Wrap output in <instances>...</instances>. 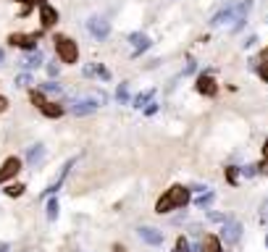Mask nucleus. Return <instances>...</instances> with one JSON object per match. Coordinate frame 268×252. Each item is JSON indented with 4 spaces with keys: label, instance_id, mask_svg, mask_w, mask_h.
Segmentation results:
<instances>
[{
    "label": "nucleus",
    "instance_id": "1",
    "mask_svg": "<svg viewBox=\"0 0 268 252\" xmlns=\"http://www.w3.org/2000/svg\"><path fill=\"white\" fill-rule=\"evenodd\" d=\"M55 53H58V61L61 63H77L79 61V48H77V42L71 40V37H66V34H58L55 37Z\"/></svg>",
    "mask_w": 268,
    "mask_h": 252
},
{
    "label": "nucleus",
    "instance_id": "2",
    "mask_svg": "<svg viewBox=\"0 0 268 252\" xmlns=\"http://www.w3.org/2000/svg\"><path fill=\"white\" fill-rule=\"evenodd\" d=\"M242 231H245V226L237 218H226L224 229H221V239H224L229 247H237V242L242 239Z\"/></svg>",
    "mask_w": 268,
    "mask_h": 252
},
{
    "label": "nucleus",
    "instance_id": "3",
    "mask_svg": "<svg viewBox=\"0 0 268 252\" xmlns=\"http://www.w3.org/2000/svg\"><path fill=\"white\" fill-rule=\"evenodd\" d=\"M253 11V0H242V3L234 5V13H232V32H242L245 24H247V13Z\"/></svg>",
    "mask_w": 268,
    "mask_h": 252
},
{
    "label": "nucleus",
    "instance_id": "4",
    "mask_svg": "<svg viewBox=\"0 0 268 252\" xmlns=\"http://www.w3.org/2000/svg\"><path fill=\"white\" fill-rule=\"evenodd\" d=\"M87 32L95 37V40H105L110 34V21L105 16H89L87 18Z\"/></svg>",
    "mask_w": 268,
    "mask_h": 252
},
{
    "label": "nucleus",
    "instance_id": "5",
    "mask_svg": "<svg viewBox=\"0 0 268 252\" xmlns=\"http://www.w3.org/2000/svg\"><path fill=\"white\" fill-rule=\"evenodd\" d=\"M166 194L171 197V202H174V210H181V208H187V205H189V200H192V192L187 189V186H181V184H174V186H169V189H166Z\"/></svg>",
    "mask_w": 268,
    "mask_h": 252
},
{
    "label": "nucleus",
    "instance_id": "6",
    "mask_svg": "<svg viewBox=\"0 0 268 252\" xmlns=\"http://www.w3.org/2000/svg\"><path fill=\"white\" fill-rule=\"evenodd\" d=\"M137 237H140L145 245H150V247H161L163 245V231L155 229V226H140V229H137Z\"/></svg>",
    "mask_w": 268,
    "mask_h": 252
},
{
    "label": "nucleus",
    "instance_id": "7",
    "mask_svg": "<svg viewBox=\"0 0 268 252\" xmlns=\"http://www.w3.org/2000/svg\"><path fill=\"white\" fill-rule=\"evenodd\" d=\"M195 89L200 92V95H205V97H213L218 92V84L213 79V74H200V77L195 79Z\"/></svg>",
    "mask_w": 268,
    "mask_h": 252
},
{
    "label": "nucleus",
    "instance_id": "8",
    "mask_svg": "<svg viewBox=\"0 0 268 252\" xmlns=\"http://www.w3.org/2000/svg\"><path fill=\"white\" fill-rule=\"evenodd\" d=\"M8 42L13 45V48H21V50H37V42H40V34H11L8 37Z\"/></svg>",
    "mask_w": 268,
    "mask_h": 252
},
{
    "label": "nucleus",
    "instance_id": "9",
    "mask_svg": "<svg viewBox=\"0 0 268 252\" xmlns=\"http://www.w3.org/2000/svg\"><path fill=\"white\" fill-rule=\"evenodd\" d=\"M97 108H100V105H97L92 97H87V95L82 97V100H74L71 105H69V110H71L74 116H89V113H95Z\"/></svg>",
    "mask_w": 268,
    "mask_h": 252
},
{
    "label": "nucleus",
    "instance_id": "10",
    "mask_svg": "<svg viewBox=\"0 0 268 252\" xmlns=\"http://www.w3.org/2000/svg\"><path fill=\"white\" fill-rule=\"evenodd\" d=\"M74 163H77V158H71L69 163H63V168H61V173L55 176V181H53V184L48 186V189L42 192V197H53V194H55V192L61 189V186H63V181H66V176H69V171H71V168H74Z\"/></svg>",
    "mask_w": 268,
    "mask_h": 252
},
{
    "label": "nucleus",
    "instance_id": "11",
    "mask_svg": "<svg viewBox=\"0 0 268 252\" xmlns=\"http://www.w3.org/2000/svg\"><path fill=\"white\" fill-rule=\"evenodd\" d=\"M18 171H21V161H18V158H5L3 166H0V184L8 181V179H13Z\"/></svg>",
    "mask_w": 268,
    "mask_h": 252
},
{
    "label": "nucleus",
    "instance_id": "12",
    "mask_svg": "<svg viewBox=\"0 0 268 252\" xmlns=\"http://www.w3.org/2000/svg\"><path fill=\"white\" fill-rule=\"evenodd\" d=\"M234 5L237 3H226V5H221L218 8V11L213 13V16H210V26H224L226 21H232V13H234Z\"/></svg>",
    "mask_w": 268,
    "mask_h": 252
},
{
    "label": "nucleus",
    "instance_id": "13",
    "mask_svg": "<svg viewBox=\"0 0 268 252\" xmlns=\"http://www.w3.org/2000/svg\"><path fill=\"white\" fill-rule=\"evenodd\" d=\"M129 42H132V55L137 58V55H142L147 48H150V37L142 34V32H134V34H129Z\"/></svg>",
    "mask_w": 268,
    "mask_h": 252
},
{
    "label": "nucleus",
    "instance_id": "14",
    "mask_svg": "<svg viewBox=\"0 0 268 252\" xmlns=\"http://www.w3.org/2000/svg\"><path fill=\"white\" fill-rule=\"evenodd\" d=\"M40 21H42V29H50V26L58 24V11L48 3H40Z\"/></svg>",
    "mask_w": 268,
    "mask_h": 252
},
{
    "label": "nucleus",
    "instance_id": "15",
    "mask_svg": "<svg viewBox=\"0 0 268 252\" xmlns=\"http://www.w3.org/2000/svg\"><path fill=\"white\" fill-rule=\"evenodd\" d=\"M197 250L200 252H224V247H221V239L216 234H202Z\"/></svg>",
    "mask_w": 268,
    "mask_h": 252
},
{
    "label": "nucleus",
    "instance_id": "16",
    "mask_svg": "<svg viewBox=\"0 0 268 252\" xmlns=\"http://www.w3.org/2000/svg\"><path fill=\"white\" fill-rule=\"evenodd\" d=\"M42 161H45V145L37 142V145H32L29 150H26V163H29L32 168H37Z\"/></svg>",
    "mask_w": 268,
    "mask_h": 252
},
{
    "label": "nucleus",
    "instance_id": "17",
    "mask_svg": "<svg viewBox=\"0 0 268 252\" xmlns=\"http://www.w3.org/2000/svg\"><path fill=\"white\" fill-rule=\"evenodd\" d=\"M42 63H45V55L40 50H32L29 55H24V58H21V69L32 71V69H40Z\"/></svg>",
    "mask_w": 268,
    "mask_h": 252
},
{
    "label": "nucleus",
    "instance_id": "18",
    "mask_svg": "<svg viewBox=\"0 0 268 252\" xmlns=\"http://www.w3.org/2000/svg\"><path fill=\"white\" fill-rule=\"evenodd\" d=\"M40 110H42V116H48V118H61L66 113V108H63L61 102H45Z\"/></svg>",
    "mask_w": 268,
    "mask_h": 252
},
{
    "label": "nucleus",
    "instance_id": "19",
    "mask_svg": "<svg viewBox=\"0 0 268 252\" xmlns=\"http://www.w3.org/2000/svg\"><path fill=\"white\" fill-rule=\"evenodd\" d=\"M153 97H155V89H145V92H140V95L132 100V105L142 110L145 105H150V102H153Z\"/></svg>",
    "mask_w": 268,
    "mask_h": 252
},
{
    "label": "nucleus",
    "instance_id": "20",
    "mask_svg": "<svg viewBox=\"0 0 268 252\" xmlns=\"http://www.w3.org/2000/svg\"><path fill=\"white\" fill-rule=\"evenodd\" d=\"M174 210V202H171V197H169V194H161V197H158V202H155V213H158V216H166V213H171Z\"/></svg>",
    "mask_w": 268,
    "mask_h": 252
},
{
    "label": "nucleus",
    "instance_id": "21",
    "mask_svg": "<svg viewBox=\"0 0 268 252\" xmlns=\"http://www.w3.org/2000/svg\"><path fill=\"white\" fill-rule=\"evenodd\" d=\"M58 210H61L58 200L50 197V200H48V205H45V218H48V221H55V218H58Z\"/></svg>",
    "mask_w": 268,
    "mask_h": 252
},
{
    "label": "nucleus",
    "instance_id": "22",
    "mask_svg": "<svg viewBox=\"0 0 268 252\" xmlns=\"http://www.w3.org/2000/svg\"><path fill=\"white\" fill-rule=\"evenodd\" d=\"M16 87L18 89H29L32 87V84H34V79H32V74H18V77H16Z\"/></svg>",
    "mask_w": 268,
    "mask_h": 252
},
{
    "label": "nucleus",
    "instance_id": "23",
    "mask_svg": "<svg viewBox=\"0 0 268 252\" xmlns=\"http://www.w3.org/2000/svg\"><path fill=\"white\" fill-rule=\"evenodd\" d=\"M116 100L121 102V105H126V102H129V82H121V84H118V89H116Z\"/></svg>",
    "mask_w": 268,
    "mask_h": 252
},
{
    "label": "nucleus",
    "instance_id": "24",
    "mask_svg": "<svg viewBox=\"0 0 268 252\" xmlns=\"http://www.w3.org/2000/svg\"><path fill=\"white\" fill-rule=\"evenodd\" d=\"M40 89L42 92H50V95H61V92H63V87H61V84L58 82H45V84H40Z\"/></svg>",
    "mask_w": 268,
    "mask_h": 252
},
{
    "label": "nucleus",
    "instance_id": "25",
    "mask_svg": "<svg viewBox=\"0 0 268 252\" xmlns=\"http://www.w3.org/2000/svg\"><path fill=\"white\" fill-rule=\"evenodd\" d=\"M258 223H261V226H268V197L261 202V208H258Z\"/></svg>",
    "mask_w": 268,
    "mask_h": 252
},
{
    "label": "nucleus",
    "instance_id": "26",
    "mask_svg": "<svg viewBox=\"0 0 268 252\" xmlns=\"http://www.w3.org/2000/svg\"><path fill=\"white\" fill-rule=\"evenodd\" d=\"M24 189H26L24 184H8V186H5V194H8V197H21Z\"/></svg>",
    "mask_w": 268,
    "mask_h": 252
},
{
    "label": "nucleus",
    "instance_id": "27",
    "mask_svg": "<svg viewBox=\"0 0 268 252\" xmlns=\"http://www.w3.org/2000/svg\"><path fill=\"white\" fill-rule=\"evenodd\" d=\"M213 200H216V194H213V192H205V194H200V197L195 200V205H197V208H208Z\"/></svg>",
    "mask_w": 268,
    "mask_h": 252
},
{
    "label": "nucleus",
    "instance_id": "28",
    "mask_svg": "<svg viewBox=\"0 0 268 252\" xmlns=\"http://www.w3.org/2000/svg\"><path fill=\"white\" fill-rule=\"evenodd\" d=\"M29 97H32V102H34L37 108H42L45 102H48V100H45V92H42V89H32V92H29Z\"/></svg>",
    "mask_w": 268,
    "mask_h": 252
},
{
    "label": "nucleus",
    "instance_id": "29",
    "mask_svg": "<svg viewBox=\"0 0 268 252\" xmlns=\"http://www.w3.org/2000/svg\"><path fill=\"white\" fill-rule=\"evenodd\" d=\"M174 252H192L189 239H187V237H179V239H177V247H174Z\"/></svg>",
    "mask_w": 268,
    "mask_h": 252
},
{
    "label": "nucleus",
    "instance_id": "30",
    "mask_svg": "<svg viewBox=\"0 0 268 252\" xmlns=\"http://www.w3.org/2000/svg\"><path fill=\"white\" fill-rule=\"evenodd\" d=\"M226 181H229V184H237V181H239V168H234V166L226 168Z\"/></svg>",
    "mask_w": 268,
    "mask_h": 252
},
{
    "label": "nucleus",
    "instance_id": "31",
    "mask_svg": "<svg viewBox=\"0 0 268 252\" xmlns=\"http://www.w3.org/2000/svg\"><path fill=\"white\" fill-rule=\"evenodd\" d=\"M82 74H85L87 79H92V77H97V63H87V66L82 69Z\"/></svg>",
    "mask_w": 268,
    "mask_h": 252
},
{
    "label": "nucleus",
    "instance_id": "32",
    "mask_svg": "<svg viewBox=\"0 0 268 252\" xmlns=\"http://www.w3.org/2000/svg\"><path fill=\"white\" fill-rule=\"evenodd\" d=\"M208 218L213 221V223H224L229 216H224V213H218V210H208Z\"/></svg>",
    "mask_w": 268,
    "mask_h": 252
},
{
    "label": "nucleus",
    "instance_id": "33",
    "mask_svg": "<svg viewBox=\"0 0 268 252\" xmlns=\"http://www.w3.org/2000/svg\"><path fill=\"white\" fill-rule=\"evenodd\" d=\"M258 77H261L266 84H268V63L263 61V63H258Z\"/></svg>",
    "mask_w": 268,
    "mask_h": 252
},
{
    "label": "nucleus",
    "instance_id": "34",
    "mask_svg": "<svg viewBox=\"0 0 268 252\" xmlns=\"http://www.w3.org/2000/svg\"><path fill=\"white\" fill-rule=\"evenodd\" d=\"M97 77H100V79H105V82L110 79V71L103 66V63H97Z\"/></svg>",
    "mask_w": 268,
    "mask_h": 252
},
{
    "label": "nucleus",
    "instance_id": "35",
    "mask_svg": "<svg viewBox=\"0 0 268 252\" xmlns=\"http://www.w3.org/2000/svg\"><path fill=\"white\" fill-rule=\"evenodd\" d=\"M189 192H192V194H205V192H210V189H208L205 184H195V186H192Z\"/></svg>",
    "mask_w": 268,
    "mask_h": 252
},
{
    "label": "nucleus",
    "instance_id": "36",
    "mask_svg": "<svg viewBox=\"0 0 268 252\" xmlns=\"http://www.w3.org/2000/svg\"><path fill=\"white\" fill-rule=\"evenodd\" d=\"M58 71H61V69H58V63H48V74H50L53 79L58 77Z\"/></svg>",
    "mask_w": 268,
    "mask_h": 252
},
{
    "label": "nucleus",
    "instance_id": "37",
    "mask_svg": "<svg viewBox=\"0 0 268 252\" xmlns=\"http://www.w3.org/2000/svg\"><path fill=\"white\" fill-rule=\"evenodd\" d=\"M153 113H158V105H155V102H150V105H145V116H153Z\"/></svg>",
    "mask_w": 268,
    "mask_h": 252
},
{
    "label": "nucleus",
    "instance_id": "38",
    "mask_svg": "<svg viewBox=\"0 0 268 252\" xmlns=\"http://www.w3.org/2000/svg\"><path fill=\"white\" fill-rule=\"evenodd\" d=\"M258 173H261V176H268V161L258 166Z\"/></svg>",
    "mask_w": 268,
    "mask_h": 252
},
{
    "label": "nucleus",
    "instance_id": "39",
    "mask_svg": "<svg viewBox=\"0 0 268 252\" xmlns=\"http://www.w3.org/2000/svg\"><path fill=\"white\" fill-rule=\"evenodd\" d=\"M5 110H8V100L0 97V113H5Z\"/></svg>",
    "mask_w": 268,
    "mask_h": 252
},
{
    "label": "nucleus",
    "instance_id": "40",
    "mask_svg": "<svg viewBox=\"0 0 268 252\" xmlns=\"http://www.w3.org/2000/svg\"><path fill=\"white\" fill-rule=\"evenodd\" d=\"M0 252H11V245H8V242H0Z\"/></svg>",
    "mask_w": 268,
    "mask_h": 252
},
{
    "label": "nucleus",
    "instance_id": "41",
    "mask_svg": "<svg viewBox=\"0 0 268 252\" xmlns=\"http://www.w3.org/2000/svg\"><path fill=\"white\" fill-rule=\"evenodd\" d=\"M263 158H266V161H268V139H266V142H263Z\"/></svg>",
    "mask_w": 268,
    "mask_h": 252
},
{
    "label": "nucleus",
    "instance_id": "42",
    "mask_svg": "<svg viewBox=\"0 0 268 252\" xmlns=\"http://www.w3.org/2000/svg\"><path fill=\"white\" fill-rule=\"evenodd\" d=\"M3 61H5V53H3V50H0V66H3Z\"/></svg>",
    "mask_w": 268,
    "mask_h": 252
},
{
    "label": "nucleus",
    "instance_id": "43",
    "mask_svg": "<svg viewBox=\"0 0 268 252\" xmlns=\"http://www.w3.org/2000/svg\"><path fill=\"white\" fill-rule=\"evenodd\" d=\"M266 245H268V237H266Z\"/></svg>",
    "mask_w": 268,
    "mask_h": 252
}]
</instances>
